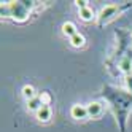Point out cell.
<instances>
[{
	"mask_svg": "<svg viewBox=\"0 0 132 132\" xmlns=\"http://www.w3.org/2000/svg\"><path fill=\"white\" fill-rule=\"evenodd\" d=\"M10 16L14 21H26L34 2H10Z\"/></svg>",
	"mask_w": 132,
	"mask_h": 132,
	"instance_id": "1",
	"label": "cell"
},
{
	"mask_svg": "<svg viewBox=\"0 0 132 132\" xmlns=\"http://www.w3.org/2000/svg\"><path fill=\"white\" fill-rule=\"evenodd\" d=\"M119 13V6L118 5H107L103 6L100 13H99V24H107L110 21H113Z\"/></svg>",
	"mask_w": 132,
	"mask_h": 132,
	"instance_id": "2",
	"label": "cell"
},
{
	"mask_svg": "<svg viewBox=\"0 0 132 132\" xmlns=\"http://www.w3.org/2000/svg\"><path fill=\"white\" fill-rule=\"evenodd\" d=\"M70 115L73 119H86L88 118V108L84 105H80V103H75V105H72L70 108Z\"/></svg>",
	"mask_w": 132,
	"mask_h": 132,
	"instance_id": "3",
	"label": "cell"
},
{
	"mask_svg": "<svg viewBox=\"0 0 132 132\" xmlns=\"http://www.w3.org/2000/svg\"><path fill=\"white\" fill-rule=\"evenodd\" d=\"M53 116V111L48 105H43L38 111H37V119H38L40 122H48Z\"/></svg>",
	"mask_w": 132,
	"mask_h": 132,
	"instance_id": "4",
	"label": "cell"
},
{
	"mask_svg": "<svg viewBox=\"0 0 132 132\" xmlns=\"http://www.w3.org/2000/svg\"><path fill=\"white\" fill-rule=\"evenodd\" d=\"M86 108H88V116H91V118L100 116V113L103 110L102 108V103H99V102H91V103H88Z\"/></svg>",
	"mask_w": 132,
	"mask_h": 132,
	"instance_id": "5",
	"label": "cell"
},
{
	"mask_svg": "<svg viewBox=\"0 0 132 132\" xmlns=\"http://www.w3.org/2000/svg\"><path fill=\"white\" fill-rule=\"evenodd\" d=\"M62 34L65 37H69V38H72L73 35H77V26H75L73 22H64L62 24Z\"/></svg>",
	"mask_w": 132,
	"mask_h": 132,
	"instance_id": "6",
	"label": "cell"
},
{
	"mask_svg": "<svg viewBox=\"0 0 132 132\" xmlns=\"http://www.w3.org/2000/svg\"><path fill=\"white\" fill-rule=\"evenodd\" d=\"M42 107H43V102L40 100V97H35V99L27 100V110H29V111H35L37 113Z\"/></svg>",
	"mask_w": 132,
	"mask_h": 132,
	"instance_id": "7",
	"label": "cell"
},
{
	"mask_svg": "<svg viewBox=\"0 0 132 132\" xmlns=\"http://www.w3.org/2000/svg\"><path fill=\"white\" fill-rule=\"evenodd\" d=\"M84 43H86V40H84V37L81 34H77V35H73L70 38V45L73 48H83Z\"/></svg>",
	"mask_w": 132,
	"mask_h": 132,
	"instance_id": "8",
	"label": "cell"
},
{
	"mask_svg": "<svg viewBox=\"0 0 132 132\" xmlns=\"http://www.w3.org/2000/svg\"><path fill=\"white\" fill-rule=\"evenodd\" d=\"M80 18L83 21H86V22H89V21H92L94 19V11H92V8H83V10H80Z\"/></svg>",
	"mask_w": 132,
	"mask_h": 132,
	"instance_id": "9",
	"label": "cell"
},
{
	"mask_svg": "<svg viewBox=\"0 0 132 132\" xmlns=\"http://www.w3.org/2000/svg\"><path fill=\"white\" fill-rule=\"evenodd\" d=\"M119 69L124 72L126 75L132 73V61H130V59H127V57H124V59L119 62Z\"/></svg>",
	"mask_w": 132,
	"mask_h": 132,
	"instance_id": "10",
	"label": "cell"
},
{
	"mask_svg": "<svg viewBox=\"0 0 132 132\" xmlns=\"http://www.w3.org/2000/svg\"><path fill=\"white\" fill-rule=\"evenodd\" d=\"M22 96L27 99V100H30V99H35V89L34 86H29V84H26V86L22 88Z\"/></svg>",
	"mask_w": 132,
	"mask_h": 132,
	"instance_id": "11",
	"label": "cell"
},
{
	"mask_svg": "<svg viewBox=\"0 0 132 132\" xmlns=\"http://www.w3.org/2000/svg\"><path fill=\"white\" fill-rule=\"evenodd\" d=\"M124 81H126V86H127V89L132 92V73L126 75V77H124Z\"/></svg>",
	"mask_w": 132,
	"mask_h": 132,
	"instance_id": "12",
	"label": "cell"
},
{
	"mask_svg": "<svg viewBox=\"0 0 132 132\" xmlns=\"http://www.w3.org/2000/svg\"><path fill=\"white\" fill-rule=\"evenodd\" d=\"M40 100L43 102V105H48V103H50V100H51V97H50V94H46V92H43L42 96H40Z\"/></svg>",
	"mask_w": 132,
	"mask_h": 132,
	"instance_id": "13",
	"label": "cell"
},
{
	"mask_svg": "<svg viewBox=\"0 0 132 132\" xmlns=\"http://www.w3.org/2000/svg\"><path fill=\"white\" fill-rule=\"evenodd\" d=\"M75 3H77V6L80 8V10H83V8H88V2H86V0H77Z\"/></svg>",
	"mask_w": 132,
	"mask_h": 132,
	"instance_id": "14",
	"label": "cell"
}]
</instances>
